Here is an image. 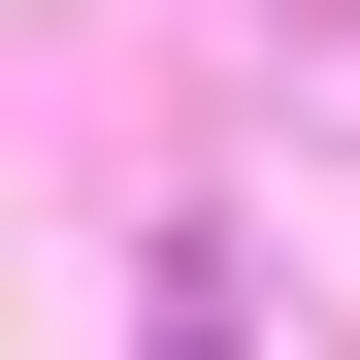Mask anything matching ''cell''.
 I'll return each mask as SVG.
<instances>
[{"label": "cell", "instance_id": "1", "mask_svg": "<svg viewBox=\"0 0 360 360\" xmlns=\"http://www.w3.org/2000/svg\"><path fill=\"white\" fill-rule=\"evenodd\" d=\"M164 360H262V328H229V262H164Z\"/></svg>", "mask_w": 360, "mask_h": 360}]
</instances>
